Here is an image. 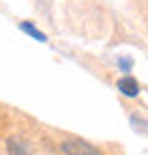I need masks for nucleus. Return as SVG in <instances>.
<instances>
[{
	"instance_id": "obj_1",
	"label": "nucleus",
	"mask_w": 148,
	"mask_h": 155,
	"mask_svg": "<svg viewBox=\"0 0 148 155\" xmlns=\"http://www.w3.org/2000/svg\"><path fill=\"white\" fill-rule=\"evenodd\" d=\"M60 150H63V155H101L98 148H93L91 143H85V140H81V138L63 140V143H60Z\"/></svg>"
},
{
	"instance_id": "obj_2",
	"label": "nucleus",
	"mask_w": 148,
	"mask_h": 155,
	"mask_svg": "<svg viewBox=\"0 0 148 155\" xmlns=\"http://www.w3.org/2000/svg\"><path fill=\"white\" fill-rule=\"evenodd\" d=\"M8 153L10 155H33L30 148L25 145V140L18 138V135H10V138H8Z\"/></svg>"
},
{
	"instance_id": "obj_3",
	"label": "nucleus",
	"mask_w": 148,
	"mask_h": 155,
	"mask_svg": "<svg viewBox=\"0 0 148 155\" xmlns=\"http://www.w3.org/2000/svg\"><path fill=\"white\" fill-rule=\"evenodd\" d=\"M118 90L123 95H128V98H136V95L141 93V85H138L133 78H121V80H118Z\"/></svg>"
},
{
	"instance_id": "obj_4",
	"label": "nucleus",
	"mask_w": 148,
	"mask_h": 155,
	"mask_svg": "<svg viewBox=\"0 0 148 155\" xmlns=\"http://www.w3.org/2000/svg\"><path fill=\"white\" fill-rule=\"evenodd\" d=\"M20 30H23V33H28L30 38H35L38 43H45V40H48V38H45V33H43V30H38L33 23H20Z\"/></svg>"
},
{
	"instance_id": "obj_5",
	"label": "nucleus",
	"mask_w": 148,
	"mask_h": 155,
	"mask_svg": "<svg viewBox=\"0 0 148 155\" xmlns=\"http://www.w3.org/2000/svg\"><path fill=\"white\" fill-rule=\"evenodd\" d=\"M131 65H133V63H131V60H126V58L121 60V68H123V70H131Z\"/></svg>"
}]
</instances>
